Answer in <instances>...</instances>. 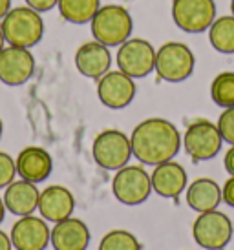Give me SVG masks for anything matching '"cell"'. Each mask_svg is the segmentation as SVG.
<instances>
[{"label": "cell", "mask_w": 234, "mask_h": 250, "mask_svg": "<svg viewBox=\"0 0 234 250\" xmlns=\"http://www.w3.org/2000/svg\"><path fill=\"white\" fill-rule=\"evenodd\" d=\"M223 167L229 172V175H234V145L231 146L223 157Z\"/></svg>", "instance_id": "f1b7e54d"}, {"label": "cell", "mask_w": 234, "mask_h": 250, "mask_svg": "<svg viewBox=\"0 0 234 250\" xmlns=\"http://www.w3.org/2000/svg\"><path fill=\"white\" fill-rule=\"evenodd\" d=\"M130 143L132 153L141 165L158 167L178 155L183 137L174 123L161 117H150L134 128Z\"/></svg>", "instance_id": "6da1fadb"}, {"label": "cell", "mask_w": 234, "mask_h": 250, "mask_svg": "<svg viewBox=\"0 0 234 250\" xmlns=\"http://www.w3.org/2000/svg\"><path fill=\"white\" fill-rule=\"evenodd\" d=\"M39 214L49 223H59L71 217L75 210V197L66 187L51 185L41 192L39 197Z\"/></svg>", "instance_id": "2e32d148"}, {"label": "cell", "mask_w": 234, "mask_h": 250, "mask_svg": "<svg viewBox=\"0 0 234 250\" xmlns=\"http://www.w3.org/2000/svg\"><path fill=\"white\" fill-rule=\"evenodd\" d=\"M211 99L220 108L234 106V71H221L211 84Z\"/></svg>", "instance_id": "603a6c76"}, {"label": "cell", "mask_w": 234, "mask_h": 250, "mask_svg": "<svg viewBox=\"0 0 234 250\" xmlns=\"http://www.w3.org/2000/svg\"><path fill=\"white\" fill-rule=\"evenodd\" d=\"M59 13L70 24H88L101 7V0H59Z\"/></svg>", "instance_id": "44dd1931"}, {"label": "cell", "mask_w": 234, "mask_h": 250, "mask_svg": "<svg viewBox=\"0 0 234 250\" xmlns=\"http://www.w3.org/2000/svg\"><path fill=\"white\" fill-rule=\"evenodd\" d=\"M234 234L233 221L220 210L201 212L192 223L194 241L205 250H223Z\"/></svg>", "instance_id": "5b68a950"}, {"label": "cell", "mask_w": 234, "mask_h": 250, "mask_svg": "<svg viewBox=\"0 0 234 250\" xmlns=\"http://www.w3.org/2000/svg\"><path fill=\"white\" fill-rule=\"evenodd\" d=\"M6 205H4V199L0 197V225H2V221H4V217H6Z\"/></svg>", "instance_id": "1f68e13d"}, {"label": "cell", "mask_w": 234, "mask_h": 250, "mask_svg": "<svg viewBox=\"0 0 234 250\" xmlns=\"http://www.w3.org/2000/svg\"><path fill=\"white\" fill-rule=\"evenodd\" d=\"M221 197H223V203L229 205L231 208H234V175H231L223 187H221Z\"/></svg>", "instance_id": "83f0119b"}, {"label": "cell", "mask_w": 234, "mask_h": 250, "mask_svg": "<svg viewBox=\"0 0 234 250\" xmlns=\"http://www.w3.org/2000/svg\"><path fill=\"white\" fill-rule=\"evenodd\" d=\"M9 237L15 250H46L51 239V229L44 217L22 215L11 227Z\"/></svg>", "instance_id": "4fadbf2b"}, {"label": "cell", "mask_w": 234, "mask_h": 250, "mask_svg": "<svg viewBox=\"0 0 234 250\" xmlns=\"http://www.w3.org/2000/svg\"><path fill=\"white\" fill-rule=\"evenodd\" d=\"M92 155L101 168L117 172L119 168L126 167L134 155L130 137L121 130H104L94 139Z\"/></svg>", "instance_id": "52a82bcc"}, {"label": "cell", "mask_w": 234, "mask_h": 250, "mask_svg": "<svg viewBox=\"0 0 234 250\" xmlns=\"http://www.w3.org/2000/svg\"><path fill=\"white\" fill-rule=\"evenodd\" d=\"M6 37H4V31H2V28H0V51L6 48Z\"/></svg>", "instance_id": "d6a6232c"}, {"label": "cell", "mask_w": 234, "mask_h": 250, "mask_svg": "<svg viewBox=\"0 0 234 250\" xmlns=\"http://www.w3.org/2000/svg\"><path fill=\"white\" fill-rule=\"evenodd\" d=\"M17 175V165L9 153L0 150V188H6L11 185Z\"/></svg>", "instance_id": "484cf974"}, {"label": "cell", "mask_w": 234, "mask_h": 250, "mask_svg": "<svg viewBox=\"0 0 234 250\" xmlns=\"http://www.w3.org/2000/svg\"><path fill=\"white\" fill-rule=\"evenodd\" d=\"M39 197H41V190L35 183H29L26 179L13 181L11 185H7L6 192L2 195L7 212L19 217L33 214L39 208Z\"/></svg>", "instance_id": "d6986e66"}, {"label": "cell", "mask_w": 234, "mask_h": 250, "mask_svg": "<svg viewBox=\"0 0 234 250\" xmlns=\"http://www.w3.org/2000/svg\"><path fill=\"white\" fill-rule=\"evenodd\" d=\"M117 68L132 79H143L156 68V48L145 39H128L117 49Z\"/></svg>", "instance_id": "30bf717a"}, {"label": "cell", "mask_w": 234, "mask_h": 250, "mask_svg": "<svg viewBox=\"0 0 234 250\" xmlns=\"http://www.w3.org/2000/svg\"><path fill=\"white\" fill-rule=\"evenodd\" d=\"M2 133H4V123H2V119H0V139H2Z\"/></svg>", "instance_id": "836d02e7"}, {"label": "cell", "mask_w": 234, "mask_h": 250, "mask_svg": "<svg viewBox=\"0 0 234 250\" xmlns=\"http://www.w3.org/2000/svg\"><path fill=\"white\" fill-rule=\"evenodd\" d=\"M13 243H11V237L7 236L4 230H0V250H11Z\"/></svg>", "instance_id": "f546056e"}, {"label": "cell", "mask_w": 234, "mask_h": 250, "mask_svg": "<svg viewBox=\"0 0 234 250\" xmlns=\"http://www.w3.org/2000/svg\"><path fill=\"white\" fill-rule=\"evenodd\" d=\"M221 145H223V137L218 126L205 119L194 121L183 135L185 152L198 163L214 159L220 153Z\"/></svg>", "instance_id": "9c48e42d"}, {"label": "cell", "mask_w": 234, "mask_h": 250, "mask_svg": "<svg viewBox=\"0 0 234 250\" xmlns=\"http://www.w3.org/2000/svg\"><path fill=\"white\" fill-rule=\"evenodd\" d=\"M231 11H233V15H234V0H231Z\"/></svg>", "instance_id": "e575fe53"}, {"label": "cell", "mask_w": 234, "mask_h": 250, "mask_svg": "<svg viewBox=\"0 0 234 250\" xmlns=\"http://www.w3.org/2000/svg\"><path fill=\"white\" fill-rule=\"evenodd\" d=\"M196 57L192 49L183 42H165L159 49H156V68L154 71L165 83H183L194 73Z\"/></svg>", "instance_id": "277c9868"}, {"label": "cell", "mask_w": 234, "mask_h": 250, "mask_svg": "<svg viewBox=\"0 0 234 250\" xmlns=\"http://www.w3.org/2000/svg\"><path fill=\"white\" fill-rule=\"evenodd\" d=\"M6 42L9 46L31 49L44 37V21L39 11L28 6L11 7L0 21Z\"/></svg>", "instance_id": "7a4b0ae2"}, {"label": "cell", "mask_w": 234, "mask_h": 250, "mask_svg": "<svg viewBox=\"0 0 234 250\" xmlns=\"http://www.w3.org/2000/svg\"><path fill=\"white\" fill-rule=\"evenodd\" d=\"M209 41L218 53L234 55V15H225L209 28Z\"/></svg>", "instance_id": "7402d4cb"}, {"label": "cell", "mask_w": 234, "mask_h": 250, "mask_svg": "<svg viewBox=\"0 0 234 250\" xmlns=\"http://www.w3.org/2000/svg\"><path fill=\"white\" fill-rule=\"evenodd\" d=\"M185 201L198 214L209 212V210H216L220 207V203H223L221 188L211 177L194 179L185 190Z\"/></svg>", "instance_id": "ffe728a7"}, {"label": "cell", "mask_w": 234, "mask_h": 250, "mask_svg": "<svg viewBox=\"0 0 234 250\" xmlns=\"http://www.w3.org/2000/svg\"><path fill=\"white\" fill-rule=\"evenodd\" d=\"M24 2H26V6L39 11L41 15L46 13V11H51L59 4V0H24Z\"/></svg>", "instance_id": "4316f807"}, {"label": "cell", "mask_w": 234, "mask_h": 250, "mask_svg": "<svg viewBox=\"0 0 234 250\" xmlns=\"http://www.w3.org/2000/svg\"><path fill=\"white\" fill-rule=\"evenodd\" d=\"M112 192L117 201L126 207L143 205L154 192L150 174L139 165H126L119 168L112 179Z\"/></svg>", "instance_id": "8992f818"}, {"label": "cell", "mask_w": 234, "mask_h": 250, "mask_svg": "<svg viewBox=\"0 0 234 250\" xmlns=\"http://www.w3.org/2000/svg\"><path fill=\"white\" fill-rule=\"evenodd\" d=\"M138 86L130 75L121 70L106 71L97 81V97L110 110H123L136 97Z\"/></svg>", "instance_id": "8fae6325"}, {"label": "cell", "mask_w": 234, "mask_h": 250, "mask_svg": "<svg viewBox=\"0 0 234 250\" xmlns=\"http://www.w3.org/2000/svg\"><path fill=\"white\" fill-rule=\"evenodd\" d=\"M17 165V174L21 175V179H26L29 183H44L51 175L53 170V159L41 146H26L24 150L15 159Z\"/></svg>", "instance_id": "e0dca14e"}, {"label": "cell", "mask_w": 234, "mask_h": 250, "mask_svg": "<svg viewBox=\"0 0 234 250\" xmlns=\"http://www.w3.org/2000/svg\"><path fill=\"white\" fill-rule=\"evenodd\" d=\"M110 48L101 44V42H84L83 46H79V49L75 51V68L83 77L99 81L106 71H110Z\"/></svg>", "instance_id": "9a60e30c"}, {"label": "cell", "mask_w": 234, "mask_h": 250, "mask_svg": "<svg viewBox=\"0 0 234 250\" xmlns=\"http://www.w3.org/2000/svg\"><path fill=\"white\" fill-rule=\"evenodd\" d=\"M9 9H11V0H0V21L6 17Z\"/></svg>", "instance_id": "4dcf8cb0"}, {"label": "cell", "mask_w": 234, "mask_h": 250, "mask_svg": "<svg viewBox=\"0 0 234 250\" xmlns=\"http://www.w3.org/2000/svg\"><path fill=\"white\" fill-rule=\"evenodd\" d=\"M172 21L185 33H203L216 21L214 0H172Z\"/></svg>", "instance_id": "ba28073f"}, {"label": "cell", "mask_w": 234, "mask_h": 250, "mask_svg": "<svg viewBox=\"0 0 234 250\" xmlns=\"http://www.w3.org/2000/svg\"><path fill=\"white\" fill-rule=\"evenodd\" d=\"M35 57L26 48L9 46L0 51V83L6 86H22L33 77Z\"/></svg>", "instance_id": "7c38bea8"}, {"label": "cell", "mask_w": 234, "mask_h": 250, "mask_svg": "<svg viewBox=\"0 0 234 250\" xmlns=\"http://www.w3.org/2000/svg\"><path fill=\"white\" fill-rule=\"evenodd\" d=\"M90 28L97 42L108 48H117L132 37L134 19L126 11V7L108 4L99 7V11L90 22Z\"/></svg>", "instance_id": "3957f363"}, {"label": "cell", "mask_w": 234, "mask_h": 250, "mask_svg": "<svg viewBox=\"0 0 234 250\" xmlns=\"http://www.w3.org/2000/svg\"><path fill=\"white\" fill-rule=\"evenodd\" d=\"M92 239L88 225L83 219L68 217L55 223L49 245L55 250H86Z\"/></svg>", "instance_id": "ac0fdd59"}, {"label": "cell", "mask_w": 234, "mask_h": 250, "mask_svg": "<svg viewBox=\"0 0 234 250\" xmlns=\"http://www.w3.org/2000/svg\"><path fill=\"white\" fill-rule=\"evenodd\" d=\"M216 126H218L221 137H223V143H229V145L233 146L234 145V106L233 108H225V110L221 111Z\"/></svg>", "instance_id": "d4e9b609"}, {"label": "cell", "mask_w": 234, "mask_h": 250, "mask_svg": "<svg viewBox=\"0 0 234 250\" xmlns=\"http://www.w3.org/2000/svg\"><path fill=\"white\" fill-rule=\"evenodd\" d=\"M150 179L152 190L161 197H166V199H178L188 187V177H187L185 168L174 159L154 167Z\"/></svg>", "instance_id": "5bb4252c"}, {"label": "cell", "mask_w": 234, "mask_h": 250, "mask_svg": "<svg viewBox=\"0 0 234 250\" xmlns=\"http://www.w3.org/2000/svg\"><path fill=\"white\" fill-rule=\"evenodd\" d=\"M99 250H143V245L132 232L117 229L104 234L99 243Z\"/></svg>", "instance_id": "cb8c5ba5"}]
</instances>
